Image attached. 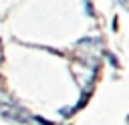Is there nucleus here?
<instances>
[{
    "instance_id": "1",
    "label": "nucleus",
    "mask_w": 129,
    "mask_h": 125,
    "mask_svg": "<svg viewBox=\"0 0 129 125\" xmlns=\"http://www.w3.org/2000/svg\"><path fill=\"white\" fill-rule=\"evenodd\" d=\"M109 60H111V65H115V67H119V62H117V58H115V56H111V54H109Z\"/></svg>"
}]
</instances>
